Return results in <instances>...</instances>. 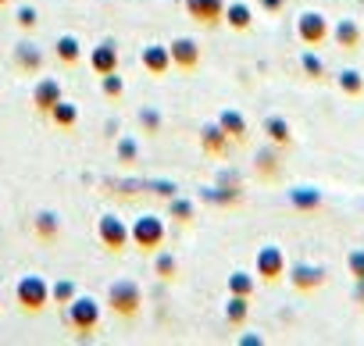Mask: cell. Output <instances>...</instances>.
<instances>
[{
	"instance_id": "cell-1",
	"label": "cell",
	"mask_w": 364,
	"mask_h": 346,
	"mask_svg": "<svg viewBox=\"0 0 364 346\" xmlns=\"http://www.w3.org/2000/svg\"><path fill=\"white\" fill-rule=\"evenodd\" d=\"M107 307H111L114 314H122V318H136L139 307H143V289H139L132 279H118V282H111V289H107Z\"/></svg>"
},
{
	"instance_id": "cell-2",
	"label": "cell",
	"mask_w": 364,
	"mask_h": 346,
	"mask_svg": "<svg viewBox=\"0 0 364 346\" xmlns=\"http://www.w3.org/2000/svg\"><path fill=\"white\" fill-rule=\"evenodd\" d=\"M164 218L161 215H139L132 225H129V239L139 247V250H157L164 243Z\"/></svg>"
},
{
	"instance_id": "cell-3",
	"label": "cell",
	"mask_w": 364,
	"mask_h": 346,
	"mask_svg": "<svg viewBox=\"0 0 364 346\" xmlns=\"http://www.w3.org/2000/svg\"><path fill=\"white\" fill-rule=\"evenodd\" d=\"M68 325L79 332V335H90V332H97V325H100V303L93 300V296H75L72 303H68Z\"/></svg>"
},
{
	"instance_id": "cell-4",
	"label": "cell",
	"mask_w": 364,
	"mask_h": 346,
	"mask_svg": "<svg viewBox=\"0 0 364 346\" xmlns=\"http://www.w3.org/2000/svg\"><path fill=\"white\" fill-rule=\"evenodd\" d=\"M15 296H18L22 310H33V314H40V310L50 303V286H47L40 275H26V279L15 286Z\"/></svg>"
},
{
	"instance_id": "cell-5",
	"label": "cell",
	"mask_w": 364,
	"mask_h": 346,
	"mask_svg": "<svg viewBox=\"0 0 364 346\" xmlns=\"http://www.w3.org/2000/svg\"><path fill=\"white\" fill-rule=\"evenodd\" d=\"M296 36H300L304 47H321V43L332 36L328 18H325L321 11H304V15L296 18Z\"/></svg>"
},
{
	"instance_id": "cell-6",
	"label": "cell",
	"mask_w": 364,
	"mask_h": 346,
	"mask_svg": "<svg viewBox=\"0 0 364 346\" xmlns=\"http://www.w3.org/2000/svg\"><path fill=\"white\" fill-rule=\"evenodd\" d=\"M97 236H100V243H104L107 250H125V247L132 243V239H129V225H125L118 215H100Z\"/></svg>"
},
{
	"instance_id": "cell-7",
	"label": "cell",
	"mask_w": 364,
	"mask_h": 346,
	"mask_svg": "<svg viewBox=\"0 0 364 346\" xmlns=\"http://www.w3.org/2000/svg\"><path fill=\"white\" fill-rule=\"evenodd\" d=\"M286 275V254L282 247H261L257 250V279L261 282H279Z\"/></svg>"
},
{
	"instance_id": "cell-8",
	"label": "cell",
	"mask_w": 364,
	"mask_h": 346,
	"mask_svg": "<svg viewBox=\"0 0 364 346\" xmlns=\"http://www.w3.org/2000/svg\"><path fill=\"white\" fill-rule=\"evenodd\" d=\"M171 68H182V72H193L200 65V43L190 40V36H178L171 40Z\"/></svg>"
},
{
	"instance_id": "cell-9",
	"label": "cell",
	"mask_w": 364,
	"mask_h": 346,
	"mask_svg": "<svg viewBox=\"0 0 364 346\" xmlns=\"http://www.w3.org/2000/svg\"><path fill=\"white\" fill-rule=\"evenodd\" d=\"M289 282H293L296 293H314L318 286H325V268L321 264H293Z\"/></svg>"
},
{
	"instance_id": "cell-10",
	"label": "cell",
	"mask_w": 364,
	"mask_h": 346,
	"mask_svg": "<svg viewBox=\"0 0 364 346\" xmlns=\"http://www.w3.org/2000/svg\"><path fill=\"white\" fill-rule=\"evenodd\" d=\"M186 11L204 26H218L225 18V0H186Z\"/></svg>"
},
{
	"instance_id": "cell-11",
	"label": "cell",
	"mask_w": 364,
	"mask_h": 346,
	"mask_svg": "<svg viewBox=\"0 0 364 346\" xmlns=\"http://www.w3.org/2000/svg\"><path fill=\"white\" fill-rule=\"evenodd\" d=\"M139 61H143V68H146L150 75L171 72V50H168L164 43H146V47L139 50Z\"/></svg>"
},
{
	"instance_id": "cell-12",
	"label": "cell",
	"mask_w": 364,
	"mask_h": 346,
	"mask_svg": "<svg viewBox=\"0 0 364 346\" xmlns=\"http://www.w3.org/2000/svg\"><path fill=\"white\" fill-rule=\"evenodd\" d=\"M61 97H65V93H61V82H58V79H50V75H47V79H40V82L33 86V104H36V111H40V114H50V107H54Z\"/></svg>"
},
{
	"instance_id": "cell-13",
	"label": "cell",
	"mask_w": 364,
	"mask_h": 346,
	"mask_svg": "<svg viewBox=\"0 0 364 346\" xmlns=\"http://www.w3.org/2000/svg\"><path fill=\"white\" fill-rule=\"evenodd\" d=\"M90 68H93L97 75L118 72V43H111V40L97 43V47H93V54H90Z\"/></svg>"
},
{
	"instance_id": "cell-14",
	"label": "cell",
	"mask_w": 364,
	"mask_h": 346,
	"mask_svg": "<svg viewBox=\"0 0 364 346\" xmlns=\"http://www.w3.org/2000/svg\"><path fill=\"white\" fill-rule=\"evenodd\" d=\"M332 40H336L343 50H360L364 33H360V26H357L353 18H339V22H336V29H332Z\"/></svg>"
},
{
	"instance_id": "cell-15",
	"label": "cell",
	"mask_w": 364,
	"mask_h": 346,
	"mask_svg": "<svg viewBox=\"0 0 364 346\" xmlns=\"http://www.w3.org/2000/svg\"><path fill=\"white\" fill-rule=\"evenodd\" d=\"M15 61H18L22 72L36 75V72L43 68V50H40L36 43H18V47H15Z\"/></svg>"
},
{
	"instance_id": "cell-16",
	"label": "cell",
	"mask_w": 364,
	"mask_h": 346,
	"mask_svg": "<svg viewBox=\"0 0 364 346\" xmlns=\"http://www.w3.org/2000/svg\"><path fill=\"white\" fill-rule=\"evenodd\" d=\"M264 132H268V139L275 146H289V139H293V129H289V121L282 114H268L264 118Z\"/></svg>"
},
{
	"instance_id": "cell-17",
	"label": "cell",
	"mask_w": 364,
	"mask_h": 346,
	"mask_svg": "<svg viewBox=\"0 0 364 346\" xmlns=\"http://www.w3.org/2000/svg\"><path fill=\"white\" fill-rule=\"evenodd\" d=\"M225 22L243 33V29H250V22H254V8L243 4V0H236V4H225Z\"/></svg>"
},
{
	"instance_id": "cell-18",
	"label": "cell",
	"mask_w": 364,
	"mask_h": 346,
	"mask_svg": "<svg viewBox=\"0 0 364 346\" xmlns=\"http://www.w3.org/2000/svg\"><path fill=\"white\" fill-rule=\"evenodd\" d=\"M50 121H54L58 129H72V125L79 121V107H75L72 100H65V97H61V100L50 107Z\"/></svg>"
},
{
	"instance_id": "cell-19",
	"label": "cell",
	"mask_w": 364,
	"mask_h": 346,
	"mask_svg": "<svg viewBox=\"0 0 364 346\" xmlns=\"http://www.w3.org/2000/svg\"><path fill=\"white\" fill-rule=\"evenodd\" d=\"M200 143H204L208 153H222V150H229V132H225L222 125H208V129L200 132Z\"/></svg>"
},
{
	"instance_id": "cell-20",
	"label": "cell",
	"mask_w": 364,
	"mask_h": 346,
	"mask_svg": "<svg viewBox=\"0 0 364 346\" xmlns=\"http://www.w3.org/2000/svg\"><path fill=\"white\" fill-rule=\"evenodd\" d=\"M289 204L300 207V211H318L321 207V193L311 190V186H296V190H289Z\"/></svg>"
},
{
	"instance_id": "cell-21",
	"label": "cell",
	"mask_w": 364,
	"mask_h": 346,
	"mask_svg": "<svg viewBox=\"0 0 364 346\" xmlns=\"http://www.w3.org/2000/svg\"><path fill=\"white\" fill-rule=\"evenodd\" d=\"M336 82H339V90H343L346 97H364V75H360L357 68H343V72L336 75Z\"/></svg>"
},
{
	"instance_id": "cell-22",
	"label": "cell",
	"mask_w": 364,
	"mask_h": 346,
	"mask_svg": "<svg viewBox=\"0 0 364 346\" xmlns=\"http://www.w3.org/2000/svg\"><path fill=\"white\" fill-rule=\"evenodd\" d=\"M33 225H36V236H40V239H58V236H61V218H58L54 211H40Z\"/></svg>"
},
{
	"instance_id": "cell-23",
	"label": "cell",
	"mask_w": 364,
	"mask_h": 346,
	"mask_svg": "<svg viewBox=\"0 0 364 346\" xmlns=\"http://www.w3.org/2000/svg\"><path fill=\"white\" fill-rule=\"evenodd\" d=\"M247 314H250V296H236V293H229L225 321H229V325H243V321H247Z\"/></svg>"
},
{
	"instance_id": "cell-24",
	"label": "cell",
	"mask_w": 364,
	"mask_h": 346,
	"mask_svg": "<svg viewBox=\"0 0 364 346\" xmlns=\"http://www.w3.org/2000/svg\"><path fill=\"white\" fill-rule=\"evenodd\" d=\"M218 125H222L232 139H243V136H247V118H243L240 111H222V114H218Z\"/></svg>"
},
{
	"instance_id": "cell-25",
	"label": "cell",
	"mask_w": 364,
	"mask_h": 346,
	"mask_svg": "<svg viewBox=\"0 0 364 346\" xmlns=\"http://www.w3.org/2000/svg\"><path fill=\"white\" fill-rule=\"evenodd\" d=\"M254 289H257V275H250V271H232V275H229V293H236V296H254Z\"/></svg>"
},
{
	"instance_id": "cell-26",
	"label": "cell",
	"mask_w": 364,
	"mask_h": 346,
	"mask_svg": "<svg viewBox=\"0 0 364 346\" xmlns=\"http://www.w3.org/2000/svg\"><path fill=\"white\" fill-rule=\"evenodd\" d=\"M79 58H82V43L75 36H61L58 40V61L61 65H75Z\"/></svg>"
},
{
	"instance_id": "cell-27",
	"label": "cell",
	"mask_w": 364,
	"mask_h": 346,
	"mask_svg": "<svg viewBox=\"0 0 364 346\" xmlns=\"http://www.w3.org/2000/svg\"><path fill=\"white\" fill-rule=\"evenodd\" d=\"M75 296H79V289H75V282H68V279H61V282L50 286V300H58V303H65V307H68Z\"/></svg>"
},
{
	"instance_id": "cell-28",
	"label": "cell",
	"mask_w": 364,
	"mask_h": 346,
	"mask_svg": "<svg viewBox=\"0 0 364 346\" xmlns=\"http://www.w3.org/2000/svg\"><path fill=\"white\" fill-rule=\"evenodd\" d=\"M257 168H261V175H264V179H272L275 171H279V153H275V143H272L268 150H261V153H257Z\"/></svg>"
},
{
	"instance_id": "cell-29",
	"label": "cell",
	"mask_w": 364,
	"mask_h": 346,
	"mask_svg": "<svg viewBox=\"0 0 364 346\" xmlns=\"http://www.w3.org/2000/svg\"><path fill=\"white\" fill-rule=\"evenodd\" d=\"M168 218H175V222H193V204L190 200H178V197H171V204H168Z\"/></svg>"
},
{
	"instance_id": "cell-30",
	"label": "cell",
	"mask_w": 364,
	"mask_h": 346,
	"mask_svg": "<svg viewBox=\"0 0 364 346\" xmlns=\"http://www.w3.org/2000/svg\"><path fill=\"white\" fill-rule=\"evenodd\" d=\"M154 271H157V279H175V271H178V261H175V254H157V261H154Z\"/></svg>"
},
{
	"instance_id": "cell-31",
	"label": "cell",
	"mask_w": 364,
	"mask_h": 346,
	"mask_svg": "<svg viewBox=\"0 0 364 346\" xmlns=\"http://www.w3.org/2000/svg\"><path fill=\"white\" fill-rule=\"evenodd\" d=\"M300 68H304L311 79H321V75H325V65H321V58H318L314 50H304V54H300Z\"/></svg>"
},
{
	"instance_id": "cell-32",
	"label": "cell",
	"mask_w": 364,
	"mask_h": 346,
	"mask_svg": "<svg viewBox=\"0 0 364 346\" xmlns=\"http://www.w3.org/2000/svg\"><path fill=\"white\" fill-rule=\"evenodd\" d=\"M104 82H100V90H104V97H111V100H118L122 93H125V82H122V75L118 72H107V75H100Z\"/></svg>"
},
{
	"instance_id": "cell-33",
	"label": "cell",
	"mask_w": 364,
	"mask_h": 346,
	"mask_svg": "<svg viewBox=\"0 0 364 346\" xmlns=\"http://www.w3.org/2000/svg\"><path fill=\"white\" fill-rule=\"evenodd\" d=\"M346 268H350L353 279H364V247H357V250L346 254Z\"/></svg>"
},
{
	"instance_id": "cell-34",
	"label": "cell",
	"mask_w": 364,
	"mask_h": 346,
	"mask_svg": "<svg viewBox=\"0 0 364 346\" xmlns=\"http://www.w3.org/2000/svg\"><path fill=\"white\" fill-rule=\"evenodd\" d=\"M139 125H143L146 132H161V114L146 107V111H139Z\"/></svg>"
},
{
	"instance_id": "cell-35",
	"label": "cell",
	"mask_w": 364,
	"mask_h": 346,
	"mask_svg": "<svg viewBox=\"0 0 364 346\" xmlns=\"http://www.w3.org/2000/svg\"><path fill=\"white\" fill-rule=\"evenodd\" d=\"M118 161H136V139H129V136L118 139Z\"/></svg>"
},
{
	"instance_id": "cell-36",
	"label": "cell",
	"mask_w": 364,
	"mask_h": 346,
	"mask_svg": "<svg viewBox=\"0 0 364 346\" xmlns=\"http://www.w3.org/2000/svg\"><path fill=\"white\" fill-rule=\"evenodd\" d=\"M15 22H18L22 29H33L40 18H36V11H33V8H18V18H15Z\"/></svg>"
},
{
	"instance_id": "cell-37",
	"label": "cell",
	"mask_w": 364,
	"mask_h": 346,
	"mask_svg": "<svg viewBox=\"0 0 364 346\" xmlns=\"http://www.w3.org/2000/svg\"><path fill=\"white\" fill-rule=\"evenodd\" d=\"M257 8L268 11V15H279V11L286 8V0H257Z\"/></svg>"
},
{
	"instance_id": "cell-38",
	"label": "cell",
	"mask_w": 364,
	"mask_h": 346,
	"mask_svg": "<svg viewBox=\"0 0 364 346\" xmlns=\"http://www.w3.org/2000/svg\"><path fill=\"white\" fill-rule=\"evenodd\" d=\"M353 303L364 307V279H353Z\"/></svg>"
},
{
	"instance_id": "cell-39",
	"label": "cell",
	"mask_w": 364,
	"mask_h": 346,
	"mask_svg": "<svg viewBox=\"0 0 364 346\" xmlns=\"http://www.w3.org/2000/svg\"><path fill=\"white\" fill-rule=\"evenodd\" d=\"M261 342H264L261 335H243V346H261Z\"/></svg>"
},
{
	"instance_id": "cell-40",
	"label": "cell",
	"mask_w": 364,
	"mask_h": 346,
	"mask_svg": "<svg viewBox=\"0 0 364 346\" xmlns=\"http://www.w3.org/2000/svg\"><path fill=\"white\" fill-rule=\"evenodd\" d=\"M4 4H8V0H0V8H4Z\"/></svg>"
}]
</instances>
